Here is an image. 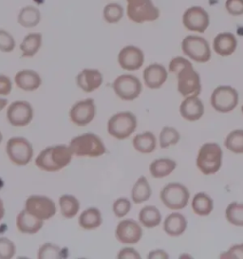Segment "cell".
Here are the masks:
<instances>
[{"label":"cell","instance_id":"obj_42","mask_svg":"<svg viewBox=\"0 0 243 259\" xmlns=\"http://www.w3.org/2000/svg\"><path fill=\"white\" fill-rule=\"evenodd\" d=\"M225 9L232 16H242L243 0H226Z\"/></svg>","mask_w":243,"mask_h":259},{"label":"cell","instance_id":"obj_10","mask_svg":"<svg viewBox=\"0 0 243 259\" xmlns=\"http://www.w3.org/2000/svg\"><path fill=\"white\" fill-rule=\"evenodd\" d=\"M238 103V93L230 85H220L211 95L213 108L220 113H228L235 109Z\"/></svg>","mask_w":243,"mask_h":259},{"label":"cell","instance_id":"obj_8","mask_svg":"<svg viewBox=\"0 0 243 259\" xmlns=\"http://www.w3.org/2000/svg\"><path fill=\"white\" fill-rule=\"evenodd\" d=\"M8 157L18 166L27 165L33 157V148L30 142L23 137L11 138L6 145Z\"/></svg>","mask_w":243,"mask_h":259},{"label":"cell","instance_id":"obj_9","mask_svg":"<svg viewBox=\"0 0 243 259\" xmlns=\"http://www.w3.org/2000/svg\"><path fill=\"white\" fill-rule=\"evenodd\" d=\"M183 54L197 63H206L211 59V49L208 41L197 35H188L182 40Z\"/></svg>","mask_w":243,"mask_h":259},{"label":"cell","instance_id":"obj_44","mask_svg":"<svg viewBox=\"0 0 243 259\" xmlns=\"http://www.w3.org/2000/svg\"><path fill=\"white\" fill-rule=\"evenodd\" d=\"M12 81L9 77L0 74V95H9L12 92Z\"/></svg>","mask_w":243,"mask_h":259},{"label":"cell","instance_id":"obj_49","mask_svg":"<svg viewBox=\"0 0 243 259\" xmlns=\"http://www.w3.org/2000/svg\"><path fill=\"white\" fill-rule=\"evenodd\" d=\"M2 140H3V135H2V133L0 132V144L2 143Z\"/></svg>","mask_w":243,"mask_h":259},{"label":"cell","instance_id":"obj_31","mask_svg":"<svg viewBox=\"0 0 243 259\" xmlns=\"http://www.w3.org/2000/svg\"><path fill=\"white\" fill-rule=\"evenodd\" d=\"M132 144L138 152L149 154L156 149L157 140L151 132H144L143 134L136 135L132 141Z\"/></svg>","mask_w":243,"mask_h":259},{"label":"cell","instance_id":"obj_18","mask_svg":"<svg viewBox=\"0 0 243 259\" xmlns=\"http://www.w3.org/2000/svg\"><path fill=\"white\" fill-rule=\"evenodd\" d=\"M76 84L83 92L91 93L103 84V75L97 69H85L76 76Z\"/></svg>","mask_w":243,"mask_h":259},{"label":"cell","instance_id":"obj_33","mask_svg":"<svg viewBox=\"0 0 243 259\" xmlns=\"http://www.w3.org/2000/svg\"><path fill=\"white\" fill-rule=\"evenodd\" d=\"M59 206L62 215L68 220L74 218L80 210V202L72 195H63L60 197Z\"/></svg>","mask_w":243,"mask_h":259},{"label":"cell","instance_id":"obj_48","mask_svg":"<svg viewBox=\"0 0 243 259\" xmlns=\"http://www.w3.org/2000/svg\"><path fill=\"white\" fill-rule=\"evenodd\" d=\"M8 101L7 99H3V98H0V111H2L5 107L7 106Z\"/></svg>","mask_w":243,"mask_h":259},{"label":"cell","instance_id":"obj_35","mask_svg":"<svg viewBox=\"0 0 243 259\" xmlns=\"http://www.w3.org/2000/svg\"><path fill=\"white\" fill-rule=\"evenodd\" d=\"M124 8L119 3L111 2L105 6L103 10V17L106 23L116 24L124 17Z\"/></svg>","mask_w":243,"mask_h":259},{"label":"cell","instance_id":"obj_6","mask_svg":"<svg viewBox=\"0 0 243 259\" xmlns=\"http://www.w3.org/2000/svg\"><path fill=\"white\" fill-rule=\"evenodd\" d=\"M159 198L167 208L171 210H182L188 204L190 193L181 183H171L160 191Z\"/></svg>","mask_w":243,"mask_h":259},{"label":"cell","instance_id":"obj_14","mask_svg":"<svg viewBox=\"0 0 243 259\" xmlns=\"http://www.w3.org/2000/svg\"><path fill=\"white\" fill-rule=\"evenodd\" d=\"M33 118V109L29 102L16 101L10 105L7 110V120L16 127L27 126Z\"/></svg>","mask_w":243,"mask_h":259},{"label":"cell","instance_id":"obj_2","mask_svg":"<svg viewBox=\"0 0 243 259\" xmlns=\"http://www.w3.org/2000/svg\"><path fill=\"white\" fill-rule=\"evenodd\" d=\"M69 148L76 157L96 158L106 153V146L101 138L93 133H85L70 141Z\"/></svg>","mask_w":243,"mask_h":259},{"label":"cell","instance_id":"obj_5","mask_svg":"<svg viewBox=\"0 0 243 259\" xmlns=\"http://www.w3.org/2000/svg\"><path fill=\"white\" fill-rule=\"evenodd\" d=\"M137 118L130 111L114 114L107 122V132L118 140H125L136 130Z\"/></svg>","mask_w":243,"mask_h":259},{"label":"cell","instance_id":"obj_22","mask_svg":"<svg viewBox=\"0 0 243 259\" xmlns=\"http://www.w3.org/2000/svg\"><path fill=\"white\" fill-rule=\"evenodd\" d=\"M237 47V40L232 32L219 33L213 42L215 53L220 56H230L234 54Z\"/></svg>","mask_w":243,"mask_h":259},{"label":"cell","instance_id":"obj_29","mask_svg":"<svg viewBox=\"0 0 243 259\" xmlns=\"http://www.w3.org/2000/svg\"><path fill=\"white\" fill-rule=\"evenodd\" d=\"M177 166V163L171 159H158L152 161L149 172L154 179H163L170 175Z\"/></svg>","mask_w":243,"mask_h":259},{"label":"cell","instance_id":"obj_34","mask_svg":"<svg viewBox=\"0 0 243 259\" xmlns=\"http://www.w3.org/2000/svg\"><path fill=\"white\" fill-rule=\"evenodd\" d=\"M224 145L231 152L242 154L243 130H236L230 132L224 141Z\"/></svg>","mask_w":243,"mask_h":259},{"label":"cell","instance_id":"obj_47","mask_svg":"<svg viewBox=\"0 0 243 259\" xmlns=\"http://www.w3.org/2000/svg\"><path fill=\"white\" fill-rule=\"evenodd\" d=\"M5 214V208H4V203L2 201V199L0 198V221H2V219L4 218Z\"/></svg>","mask_w":243,"mask_h":259},{"label":"cell","instance_id":"obj_24","mask_svg":"<svg viewBox=\"0 0 243 259\" xmlns=\"http://www.w3.org/2000/svg\"><path fill=\"white\" fill-rule=\"evenodd\" d=\"M187 228L185 217L180 213H172L167 215L164 222V230L168 236H180Z\"/></svg>","mask_w":243,"mask_h":259},{"label":"cell","instance_id":"obj_32","mask_svg":"<svg viewBox=\"0 0 243 259\" xmlns=\"http://www.w3.org/2000/svg\"><path fill=\"white\" fill-rule=\"evenodd\" d=\"M192 209L197 215H209L214 209L213 199L205 193H197L192 200Z\"/></svg>","mask_w":243,"mask_h":259},{"label":"cell","instance_id":"obj_13","mask_svg":"<svg viewBox=\"0 0 243 259\" xmlns=\"http://www.w3.org/2000/svg\"><path fill=\"white\" fill-rule=\"evenodd\" d=\"M182 23L188 31L202 33L210 25L209 14L202 7L192 6L184 12Z\"/></svg>","mask_w":243,"mask_h":259},{"label":"cell","instance_id":"obj_15","mask_svg":"<svg viewBox=\"0 0 243 259\" xmlns=\"http://www.w3.org/2000/svg\"><path fill=\"white\" fill-rule=\"evenodd\" d=\"M95 114L96 107L94 100L89 98L77 102L72 106L69 111V118L76 125L86 126L93 121Z\"/></svg>","mask_w":243,"mask_h":259},{"label":"cell","instance_id":"obj_28","mask_svg":"<svg viewBox=\"0 0 243 259\" xmlns=\"http://www.w3.org/2000/svg\"><path fill=\"white\" fill-rule=\"evenodd\" d=\"M102 214L97 208L91 207L85 210L79 217V225L85 230H94L102 224Z\"/></svg>","mask_w":243,"mask_h":259},{"label":"cell","instance_id":"obj_38","mask_svg":"<svg viewBox=\"0 0 243 259\" xmlns=\"http://www.w3.org/2000/svg\"><path fill=\"white\" fill-rule=\"evenodd\" d=\"M67 254L64 253V251L59 246L53 243H45L42 245L37 252V257L40 259L44 258H63L66 257Z\"/></svg>","mask_w":243,"mask_h":259},{"label":"cell","instance_id":"obj_19","mask_svg":"<svg viewBox=\"0 0 243 259\" xmlns=\"http://www.w3.org/2000/svg\"><path fill=\"white\" fill-rule=\"evenodd\" d=\"M182 118L189 122H196L205 114V105L197 96H188L180 107Z\"/></svg>","mask_w":243,"mask_h":259},{"label":"cell","instance_id":"obj_25","mask_svg":"<svg viewBox=\"0 0 243 259\" xmlns=\"http://www.w3.org/2000/svg\"><path fill=\"white\" fill-rule=\"evenodd\" d=\"M41 21V13L34 6H26L20 10L17 22L24 28L30 29L36 27Z\"/></svg>","mask_w":243,"mask_h":259},{"label":"cell","instance_id":"obj_30","mask_svg":"<svg viewBox=\"0 0 243 259\" xmlns=\"http://www.w3.org/2000/svg\"><path fill=\"white\" fill-rule=\"evenodd\" d=\"M139 221L145 228H154L161 222V214L155 206H145L139 213Z\"/></svg>","mask_w":243,"mask_h":259},{"label":"cell","instance_id":"obj_17","mask_svg":"<svg viewBox=\"0 0 243 259\" xmlns=\"http://www.w3.org/2000/svg\"><path fill=\"white\" fill-rule=\"evenodd\" d=\"M118 63L123 69L129 71L138 70L144 65V52L138 47H125L118 54Z\"/></svg>","mask_w":243,"mask_h":259},{"label":"cell","instance_id":"obj_12","mask_svg":"<svg viewBox=\"0 0 243 259\" xmlns=\"http://www.w3.org/2000/svg\"><path fill=\"white\" fill-rule=\"evenodd\" d=\"M25 210L41 221H48L56 213V205L49 197L33 195L27 198Z\"/></svg>","mask_w":243,"mask_h":259},{"label":"cell","instance_id":"obj_43","mask_svg":"<svg viewBox=\"0 0 243 259\" xmlns=\"http://www.w3.org/2000/svg\"><path fill=\"white\" fill-rule=\"evenodd\" d=\"M220 258H243V243L231 247L226 252L220 254Z\"/></svg>","mask_w":243,"mask_h":259},{"label":"cell","instance_id":"obj_21","mask_svg":"<svg viewBox=\"0 0 243 259\" xmlns=\"http://www.w3.org/2000/svg\"><path fill=\"white\" fill-rule=\"evenodd\" d=\"M44 225V221H41L32 215L26 210H23L16 217V227L22 234L34 235L38 233Z\"/></svg>","mask_w":243,"mask_h":259},{"label":"cell","instance_id":"obj_11","mask_svg":"<svg viewBox=\"0 0 243 259\" xmlns=\"http://www.w3.org/2000/svg\"><path fill=\"white\" fill-rule=\"evenodd\" d=\"M115 94L124 101H133L141 94L143 85L139 78L131 74L117 77L112 84Z\"/></svg>","mask_w":243,"mask_h":259},{"label":"cell","instance_id":"obj_46","mask_svg":"<svg viewBox=\"0 0 243 259\" xmlns=\"http://www.w3.org/2000/svg\"><path fill=\"white\" fill-rule=\"evenodd\" d=\"M148 258H168L169 255L166 251L163 250H155L148 253Z\"/></svg>","mask_w":243,"mask_h":259},{"label":"cell","instance_id":"obj_3","mask_svg":"<svg viewBox=\"0 0 243 259\" xmlns=\"http://www.w3.org/2000/svg\"><path fill=\"white\" fill-rule=\"evenodd\" d=\"M222 163V150L216 143L202 145L197 154V166L205 175H213L219 172Z\"/></svg>","mask_w":243,"mask_h":259},{"label":"cell","instance_id":"obj_45","mask_svg":"<svg viewBox=\"0 0 243 259\" xmlns=\"http://www.w3.org/2000/svg\"><path fill=\"white\" fill-rule=\"evenodd\" d=\"M118 258H141V255L133 248H123L118 253Z\"/></svg>","mask_w":243,"mask_h":259},{"label":"cell","instance_id":"obj_7","mask_svg":"<svg viewBox=\"0 0 243 259\" xmlns=\"http://www.w3.org/2000/svg\"><path fill=\"white\" fill-rule=\"evenodd\" d=\"M178 78V92L183 97L197 96L201 92L200 77L195 69H193L192 63L190 62L182 67L177 73Z\"/></svg>","mask_w":243,"mask_h":259},{"label":"cell","instance_id":"obj_4","mask_svg":"<svg viewBox=\"0 0 243 259\" xmlns=\"http://www.w3.org/2000/svg\"><path fill=\"white\" fill-rule=\"evenodd\" d=\"M127 15L134 23L152 22L159 18V8L152 0H127Z\"/></svg>","mask_w":243,"mask_h":259},{"label":"cell","instance_id":"obj_1","mask_svg":"<svg viewBox=\"0 0 243 259\" xmlns=\"http://www.w3.org/2000/svg\"><path fill=\"white\" fill-rule=\"evenodd\" d=\"M72 155L69 146L67 145L50 146L43 149L38 155L35 164L39 169L46 172H57L68 166L72 160Z\"/></svg>","mask_w":243,"mask_h":259},{"label":"cell","instance_id":"obj_40","mask_svg":"<svg viewBox=\"0 0 243 259\" xmlns=\"http://www.w3.org/2000/svg\"><path fill=\"white\" fill-rule=\"evenodd\" d=\"M16 247L7 237H0V258L11 259L15 256Z\"/></svg>","mask_w":243,"mask_h":259},{"label":"cell","instance_id":"obj_36","mask_svg":"<svg viewBox=\"0 0 243 259\" xmlns=\"http://www.w3.org/2000/svg\"><path fill=\"white\" fill-rule=\"evenodd\" d=\"M225 215L228 222L232 225L243 227V203H230L226 208Z\"/></svg>","mask_w":243,"mask_h":259},{"label":"cell","instance_id":"obj_41","mask_svg":"<svg viewBox=\"0 0 243 259\" xmlns=\"http://www.w3.org/2000/svg\"><path fill=\"white\" fill-rule=\"evenodd\" d=\"M130 209H131V202L128 198H118L113 203L114 214L119 219L127 215L129 213Z\"/></svg>","mask_w":243,"mask_h":259},{"label":"cell","instance_id":"obj_20","mask_svg":"<svg viewBox=\"0 0 243 259\" xmlns=\"http://www.w3.org/2000/svg\"><path fill=\"white\" fill-rule=\"evenodd\" d=\"M167 70L163 65L151 64L144 70V83L151 90H158L167 80Z\"/></svg>","mask_w":243,"mask_h":259},{"label":"cell","instance_id":"obj_27","mask_svg":"<svg viewBox=\"0 0 243 259\" xmlns=\"http://www.w3.org/2000/svg\"><path fill=\"white\" fill-rule=\"evenodd\" d=\"M152 195V190L149 183L145 177H141L138 179L132 190L131 198L135 204H141L147 201Z\"/></svg>","mask_w":243,"mask_h":259},{"label":"cell","instance_id":"obj_50","mask_svg":"<svg viewBox=\"0 0 243 259\" xmlns=\"http://www.w3.org/2000/svg\"><path fill=\"white\" fill-rule=\"evenodd\" d=\"M241 111H242V113H243V106H242V107H241Z\"/></svg>","mask_w":243,"mask_h":259},{"label":"cell","instance_id":"obj_23","mask_svg":"<svg viewBox=\"0 0 243 259\" xmlns=\"http://www.w3.org/2000/svg\"><path fill=\"white\" fill-rule=\"evenodd\" d=\"M15 81L16 85L24 92H34L42 84L40 75L31 69L18 71L15 74Z\"/></svg>","mask_w":243,"mask_h":259},{"label":"cell","instance_id":"obj_37","mask_svg":"<svg viewBox=\"0 0 243 259\" xmlns=\"http://www.w3.org/2000/svg\"><path fill=\"white\" fill-rule=\"evenodd\" d=\"M181 139L180 133L174 127L165 126L159 134L160 147L166 149L171 145H177Z\"/></svg>","mask_w":243,"mask_h":259},{"label":"cell","instance_id":"obj_39","mask_svg":"<svg viewBox=\"0 0 243 259\" xmlns=\"http://www.w3.org/2000/svg\"><path fill=\"white\" fill-rule=\"evenodd\" d=\"M15 43L14 36L9 32L0 29V52L9 54L15 50Z\"/></svg>","mask_w":243,"mask_h":259},{"label":"cell","instance_id":"obj_16","mask_svg":"<svg viewBox=\"0 0 243 259\" xmlns=\"http://www.w3.org/2000/svg\"><path fill=\"white\" fill-rule=\"evenodd\" d=\"M115 236L122 244H137L143 237V229L133 220L122 221L116 227Z\"/></svg>","mask_w":243,"mask_h":259},{"label":"cell","instance_id":"obj_26","mask_svg":"<svg viewBox=\"0 0 243 259\" xmlns=\"http://www.w3.org/2000/svg\"><path fill=\"white\" fill-rule=\"evenodd\" d=\"M43 37L41 33H29L23 39L20 44L22 57H33L42 46Z\"/></svg>","mask_w":243,"mask_h":259}]
</instances>
